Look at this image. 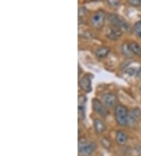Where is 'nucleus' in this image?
<instances>
[{
    "label": "nucleus",
    "mask_w": 141,
    "mask_h": 156,
    "mask_svg": "<svg viewBox=\"0 0 141 156\" xmlns=\"http://www.w3.org/2000/svg\"><path fill=\"white\" fill-rule=\"evenodd\" d=\"M106 18V13L103 10H99L94 13L91 17V23L92 26L96 29H100L104 24Z\"/></svg>",
    "instance_id": "4"
},
{
    "label": "nucleus",
    "mask_w": 141,
    "mask_h": 156,
    "mask_svg": "<svg viewBox=\"0 0 141 156\" xmlns=\"http://www.w3.org/2000/svg\"><path fill=\"white\" fill-rule=\"evenodd\" d=\"M140 114V111L138 109H136L134 111H132L129 114V118H128V125L130 126H134L136 123L137 122L138 118H139Z\"/></svg>",
    "instance_id": "9"
},
{
    "label": "nucleus",
    "mask_w": 141,
    "mask_h": 156,
    "mask_svg": "<svg viewBox=\"0 0 141 156\" xmlns=\"http://www.w3.org/2000/svg\"><path fill=\"white\" fill-rule=\"evenodd\" d=\"M96 148V144L86 140H80L79 142V156H91Z\"/></svg>",
    "instance_id": "2"
},
{
    "label": "nucleus",
    "mask_w": 141,
    "mask_h": 156,
    "mask_svg": "<svg viewBox=\"0 0 141 156\" xmlns=\"http://www.w3.org/2000/svg\"><path fill=\"white\" fill-rule=\"evenodd\" d=\"M128 136L122 130H119L116 134V142L119 145H124L128 141Z\"/></svg>",
    "instance_id": "10"
},
{
    "label": "nucleus",
    "mask_w": 141,
    "mask_h": 156,
    "mask_svg": "<svg viewBox=\"0 0 141 156\" xmlns=\"http://www.w3.org/2000/svg\"><path fill=\"white\" fill-rule=\"evenodd\" d=\"M108 19H109L110 22L111 23V25L119 27L122 30L128 31L129 29V24L121 16L117 15L115 13H110L108 15Z\"/></svg>",
    "instance_id": "3"
},
{
    "label": "nucleus",
    "mask_w": 141,
    "mask_h": 156,
    "mask_svg": "<svg viewBox=\"0 0 141 156\" xmlns=\"http://www.w3.org/2000/svg\"><path fill=\"white\" fill-rule=\"evenodd\" d=\"M134 32L136 34V36L139 38H141V21H138L134 25Z\"/></svg>",
    "instance_id": "15"
},
{
    "label": "nucleus",
    "mask_w": 141,
    "mask_h": 156,
    "mask_svg": "<svg viewBox=\"0 0 141 156\" xmlns=\"http://www.w3.org/2000/svg\"><path fill=\"white\" fill-rule=\"evenodd\" d=\"M122 51L125 56L127 58H131L133 55V54L132 52L131 49H130L129 44H123L122 47Z\"/></svg>",
    "instance_id": "14"
},
{
    "label": "nucleus",
    "mask_w": 141,
    "mask_h": 156,
    "mask_svg": "<svg viewBox=\"0 0 141 156\" xmlns=\"http://www.w3.org/2000/svg\"><path fill=\"white\" fill-rule=\"evenodd\" d=\"M110 50L107 48H104V47H102V48H99L96 50L95 54L98 58H105L106 56L109 54Z\"/></svg>",
    "instance_id": "12"
},
{
    "label": "nucleus",
    "mask_w": 141,
    "mask_h": 156,
    "mask_svg": "<svg viewBox=\"0 0 141 156\" xmlns=\"http://www.w3.org/2000/svg\"><path fill=\"white\" fill-rule=\"evenodd\" d=\"M130 49L133 55H136L137 56H141V47L136 42H133L129 44Z\"/></svg>",
    "instance_id": "13"
},
{
    "label": "nucleus",
    "mask_w": 141,
    "mask_h": 156,
    "mask_svg": "<svg viewBox=\"0 0 141 156\" xmlns=\"http://www.w3.org/2000/svg\"><path fill=\"white\" fill-rule=\"evenodd\" d=\"M115 116L117 123L121 126L128 125L129 113L128 110L123 105H118L115 107Z\"/></svg>",
    "instance_id": "1"
},
{
    "label": "nucleus",
    "mask_w": 141,
    "mask_h": 156,
    "mask_svg": "<svg viewBox=\"0 0 141 156\" xmlns=\"http://www.w3.org/2000/svg\"><path fill=\"white\" fill-rule=\"evenodd\" d=\"M93 125L94 129H95V130L96 131V133L99 134L103 133V132L106 130V129H107L104 122L102 120H100V119H95L93 122Z\"/></svg>",
    "instance_id": "11"
},
{
    "label": "nucleus",
    "mask_w": 141,
    "mask_h": 156,
    "mask_svg": "<svg viewBox=\"0 0 141 156\" xmlns=\"http://www.w3.org/2000/svg\"><path fill=\"white\" fill-rule=\"evenodd\" d=\"M108 3H109L110 5H111V6H117V5H119V1H113V0H110V1H108Z\"/></svg>",
    "instance_id": "17"
},
{
    "label": "nucleus",
    "mask_w": 141,
    "mask_h": 156,
    "mask_svg": "<svg viewBox=\"0 0 141 156\" xmlns=\"http://www.w3.org/2000/svg\"><path fill=\"white\" fill-rule=\"evenodd\" d=\"M136 75L139 77H141V67L139 69V70H137V72H136Z\"/></svg>",
    "instance_id": "18"
},
{
    "label": "nucleus",
    "mask_w": 141,
    "mask_h": 156,
    "mask_svg": "<svg viewBox=\"0 0 141 156\" xmlns=\"http://www.w3.org/2000/svg\"><path fill=\"white\" fill-rule=\"evenodd\" d=\"M139 91H141V84L139 86Z\"/></svg>",
    "instance_id": "19"
},
{
    "label": "nucleus",
    "mask_w": 141,
    "mask_h": 156,
    "mask_svg": "<svg viewBox=\"0 0 141 156\" xmlns=\"http://www.w3.org/2000/svg\"><path fill=\"white\" fill-rule=\"evenodd\" d=\"M102 101L103 103L107 106V107L112 108L115 106L117 103L116 95L113 93H107L102 96Z\"/></svg>",
    "instance_id": "8"
},
{
    "label": "nucleus",
    "mask_w": 141,
    "mask_h": 156,
    "mask_svg": "<svg viewBox=\"0 0 141 156\" xmlns=\"http://www.w3.org/2000/svg\"><path fill=\"white\" fill-rule=\"evenodd\" d=\"M128 3L131 6L137 7L141 6V0H128Z\"/></svg>",
    "instance_id": "16"
},
{
    "label": "nucleus",
    "mask_w": 141,
    "mask_h": 156,
    "mask_svg": "<svg viewBox=\"0 0 141 156\" xmlns=\"http://www.w3.org/2000/svg\"><path fill=\"white\" fill-rule=\"evenodd\" d=\"M107 37L110 38L112 40H119L122 35V30L119 28V27L115 26V25H111V27L108 29L107 32Z\"/></svg>",
    "instance_id": "7"
},
{
    "label": "nucleus",
    "mask_w": 141,
    "mask_h": 156,
    "mask_svg": "<svg viewBox=\"0 0 141 156\" xmlns=\"http://www.w3.org/2000/svg\"><path fill=\"white\" fill-rule=\"evenodd\" d=\"M79 86L83 91L90 92L92 91V76L86 75L79 80Z\"/></svg>",
    "instance_id": "6"
},
{
    "label": "nucleus",
    "mask_w": 141,
    "mask_h": 156,
    "mask_svg": "<svg viewBox=\"0 0 141 156\" xmlns=\"http://www.w3.org/2000/svg\"><path fill=\"white\" fill-rule=\"evenodd\" d=\"M92 106L93 108V111L97 113L101 117L105 118L108 114V111H107V108L104 107V105L100 102V100H98L97 99H93L92 102Z\"/></svg>",
    "instance_id": "5"
}]
</instances>
